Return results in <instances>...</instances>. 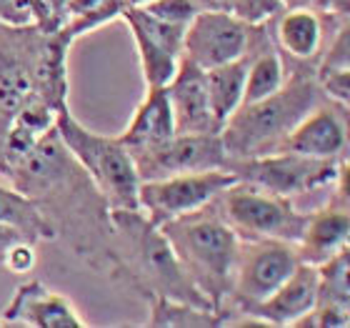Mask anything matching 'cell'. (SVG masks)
Listing matches in <instances>:
<instances>
[{"instance_id":"cell-21","label":"cell","mask_w":350,"mask_h":328,"mask_svg":"<svg viewBox=\"0 0 350 328\" xmlns=\"http://www.w3.org/2000/svg\"><path fill=\"white\" fill-rule=\"evenodd\" d=\"M0 223L18 228L28 241L38 238H51L53 228L45 223L38 205L30 201L28 193L13 190L0 183Z\"/></svg>"},{"instance_id":"cell-2","label":"cell","mask_w":350,"mask_h":328,"mask_svg":"<svg viewBox=\"0 0 350 328\" xmlns=\"http://www.w3.org/2000/svg\"><path fill=\"white\" fill-rule=\"evenodd\" d=\"M161 231L178 255L183 270L198 291L211 301V306L218 311H230L228 296L233 286L241 236L228 226L215 203L168 220L161 226Z\"/></svg>"},{"instance_id":"cell-24","label":"cell","mask_w":350,"mask_h":328,"mask_svg":"<svg viewBox=\"0 0 350 328\" xmlns=\"http://www.w3.org/2000/svg\"><path fill=\"white\" fill-rule=\"evenodd\" d=\"M318 71H336V68H350V18L333 21V36L318 58Z\"/></svg>"},{"instance_id":"cell-15","label":"cell","mask_w":350,"mask_h":328,"mask_svg":"<svg viewBox=\"0 0 350 328\" xmlns=\"http://www.w3.org/2000/svg\"><path fill=\"white\" fill-rule=\"evenodd\" d=\"M5 323H18V326H38V328H83L85 321L73 308V303L43 288L40 283L23 286L15 291L13 301L3 311Z\"/></svg>"},{"instance_id":"cell-30","label":"cell","mask_w":350,"mask_h":328,"mask_svg":"<svg viewBox=\"0 0 350 328\" xmlns=\"http://www.w3.org/2000/svg\"><path fill=\"white\" fill-rule=\"evenodd\" d=\"M0 18L15 25L30 21V0H0Z\"/></svg>"},{"instance_id":"cell-11","label":"cell","mask_w":350,"mask_h":328,"mask_svg":"<svg viewBox=\"0 0 350 328\" xmlns=\"http://www.w3.org/2000/svg\"><path fill=\"white\" fill-rule=\"evenodd\" d=\"M280 151L336 163L350 158V108L325 95L288 133Z\"/></svg>"},{"instance_id":"cell-3","label":"cell","mask_w":350,"mask_h":328,"mask_svg":"<svg viewBox=\"0 0 350 328\" xmlns=\"http://www.w3.org/2000/svg\"><path fill=\"white\" fill-rule=\"evenodd\" d=\"M110 223L123 241L128 270L148 296H168L188 301L196 306L213 308L211 301L198 291L196 283L183 270L168 238L140 211H110ZM218 311V308H215Z\"/></svg>"},{"instance_id":"cell-19","label":"cell","mask_w":350,"mask_h":328,"mask_svg":"<svg viewBox=\"0 0 350 328\" xmlns=\"http://www.w3.org/2000/svg\"><path fill=\"white\" fill-rule=\"evenodd\" d=\"M150 301V318L148 326L158 328H211L228 326L233 311H215L188 303V301L168 299V296H148Z\"/></svg>"},{"instance_id":"cell-31","label":"cell","mask_w":350,"mask_h":328,"mask_svg":"<svg viewBox=\"0 0 350 328\" xmlns=\"http://www.w3.org/2000/svg\"><path fill=\"white\" fill-rule=\"evenodd\" d=\"M21 238H25V236L18 231V228L13 226H5V223H0V255L5 253L8 248L13 246L15 241H21Z\"/></svg>"},{"instance_id":"cell-16","label":"cell","mask_w":350,"mask_h":328,"mask_svg":"<svg viewBox=\"0 0 350 328\" xmlns=\"http://www.w3.org/2000/svg\"><path fill=\"white\" fill-rule=\"evenodd\" d=\"M328 15L315 8H285L275 18L278 51L285 53L293 63H310L318 66V58L325 45Z\"/></svg>"},{"instance_id":"cell-23","label":"cell","mask_w":350,"mask_h":328,"mask_svg":"<svg viewBox=\"0 0 350 328\" xmlns=\"http://www.w3.org/2000/svg\"><path fill=\"white\" fill-rule=\"evenodd\" d=\"M33 98L36 93H33V81L28 71L18 66L15 60L0 58V110L15 118Z\"/></svg>"},{"instance_id":"cell-18","label":"cell","mask_w":350,"mask_h":328,"mask_svg":"<svg viewBox=\"0 0 350 328\" xmlns=\"http://www.w3.org/2000/svg\"><path fill=\"white\" fill-rule=\"evenodd\" d=\"M245 71H248V55L226 63V66L205 71V88L211 101L213 118L218 128L228 123V118L243 105V90H245Z\"/></svg>"},{"instance_id":"cell-7","label":"cell","mask_w":350,"mask_h":328,"mask_svg":"<svg viewBox=\"0 0 350 328\" xmlns=\"http://www.w3.org/2000/svg\"><path fill=\"white\" fill-rule=\"evenodd\" d=\"M228 168L233 171L238 181L253 183L258 188L291 198V201H298L318 190H330L338 173L336 161L308 158V155L291 153V151H275L268 155L230 161Z\"/></svg>"},{"instance_id":"cell-29","label":"cell","mask_w":350,"mask_h":328,"mask_svg":"<svg viewBox=\"0 0 350 328\" xmlns=\"http://www.w3.org/2000/svg\"><path fill=\"white\" fill-rule=\"evenodd\" d=\"M330 198L350 208V158L338 163V173L336 181H333V188H330Z\"/></svg>"},{"instance_id":"cell-10","label":"cell","mask_w":350,"mask_h":328,"mask_svg":"<svg viewBox=\"0 0 350 328\" xmlns=\"http://www.w3.org/2000/svg\"><path fill=\"white\" fill-rule=\"evenodd\" d=\"M133 161L138 166L140 181L230 166L220 133H175L163 146L135 153Z\"/></svg>"},{"instance_id":"cell-5","label":"cell","mask_w":350,"mask_h":328,"mask_svg":"<svg viewBox=\"0 0 350 328\" xmlns=\"http://www.w3.org/2000/svg\"><path fill=\"white\" fill-rule=\"evenodd\" d=\"M213 203L241 238H280L298 243L308 218L295 201L245 181L230 183Z\"/></svg>"},{"instance_id":"cell-33","label":"cell","mask_w":350,"mask_h":328,"mask_svg":"<svg viewBox=\"0 0 350 328\" xmlns=\"http://www.w3.org/2000/svg\"><path fill=\"white\" fill-rule=\"evenodd\" d=\"M283 8H315L318 10V0H280Z\"/></svg>"},{"instance_id":"cell-25","label":"cell","mask_w":350,"mask_h":328,"mask_svg":"<svg viewBox=\"0 0 350 328\" xmlns=\"http://www.w3.org/2000/svg\"><path fill=\"white\" fill-rule=\"evenodd\" d=\"M285 8L280 0H233L230 13L250 28H262L283 13Z\"/></svg>"},{"instance_id":"cell-20","label":"cell","mask_w":350,"mask_h":328,"mask_svg":"<svg viewBox=\"0 0 350 328\" xmlns=\"http://www.w3.org/2000/svg\"><path fill=\"white\" fill-rule=\"evenodd\" d=\"M288 78V63L283 60L280 51L273 45H265L250 58L245 71V90H243V105L258 103L262 98L280 90Z\"/></svg>"},{"instance_id":"cell-12","label":"cell","mask_w":350,"mask_h":328,"mask_svg":"<svg viewBox=\"0 0 350 328\" xmlns=\"http://www.w3.org/2000/svg\"><path fill=\"white\" fill-rule=\"evenodd\" d=\"M321 299V266L300 261L288 281L278 288L273 296L250 306L238 316H245V321L238 323H265V326H295L308 316Z\"/></svg>"},{"instance_id":"cell-14","label":"cell","mask_w":350,"mask_h":328,"mask_svg":"<svg viewBox=\"0 0 350 328\" xmlns=\"http://www.w3.org/2000/svg\"><path fill=\"white\" fill-rule=\"evenodd\" d=\"M350 243V208L325 198L315 211L308 213L303 236L298 241L300 261L323 266Z\"/></svg>"},{"instance_id":"cell-9","label":"cell","mask_w":350,"mask_h":328,"mask_svg":"<svg viewBox=\"0 0 350 328\" xmlns=\"http://www.w3.org/2000/svg\"><path fill=\"white\" fill-rule=\"evenodd\" d=\"M253 28L226 10H198L183 38V58L203 71L248 55Z\"/></svg>"},{"instance_id":"cell-27","label":"cell","mask_w":350,"mask_h":328,"mask_svg":"<svg viewBox=\"0 0 350 328\" xmlns=\"http://www.w3.org/2000/svg\"><path fill=\"white\" fill-rule=\"evenodd\" d=\"M323 93L330 101L350 108V68H336V71H318Z\"/></svg>"},{"instance_id":"cell-28","label":"cell","mask_w":350,"mask_h":328,"mask_svg":"<svg viewBox=\"0 0 350 328\" xmlns=\"http://www.w3.org/2000/svg\"><path fill=\"white\" fill-rule=\"evenodd\" d=\"M0 258H3V263H5V268L13 270V273H30V270L36 268V261H38L33 241H28V238L15 241L5 253L0 255Z\"/></svg>"},{"instance_id":"cell-22","label":"cell","mask_w":350,"mask_h":328,"mask_svg":"<svg viewBox=\"0 0 350 328\" xmlns=\"http://www.w3.org/2000/svg\"><path fill=\"white\" fill-rule=\"evenodd\" d=\"M128 28L133 33L135 48H138L140 71H143V78H146V88H165L173 81L175 71L180 66V55L170 53L165 45L153 40L138 25H128Z\"/></svg>"},{"instance_id":"cell-4","label":"cell","mask_w":350,"mask_h":328,"mask_svg":"<svg viewBox=\"0 0 350 328\" xmlns=\"http://www.w3.org/2000/svg\"><path fill=\"white\" fill-rule=\"evenodd\" d=\"M55 131L68 153L85 168L110 211H140L138 166L118 136L90 131L66 110L55 118Z\"/></svg>"},{"instance_id":"cell-6","label":"cell","mask_w":350,"mask_h":328,"mask_svg":"<svg viewBox=\"0 0 350 328\" xmlns=\"http://www.w3.org/2000/svg\"><path fill=\"white\" fill-rule=\"evenodd\" d=\"M300 266L298 243L280 238H241L228 306L243 314L280 288Z\"/></svg>"},{"instance_id":"cell-34","label":"cell","mask_w":350,"mask_h":328,"mask_svg":"<svg viewBox=\"0 0 350 328\" xmlns=\"http://www.w3.org/2000/svg\"><path fill=\"white\" fill-rule=\"evenodd\" d=\"M123 3H125L128 8H143V5H148L150 0H123Z\"/></svg>"},{"instance_id":"cell-32","label":"cell","mask_w":350,"mask_h":328,"mask_svg":"<svg viewBox=\"0 0 350 328\" xmlns=\"http://www.w3.org/2000/svg\"><path fill=\"white\" fill-rule=\"evenodd\" d=\"M198 10H226L230 13V5L233 0H196Z\"/></svg>"},{"instance_id":"cell-8","label":"cell","mask_w":350,"mask_h":328,"mask_svg":"<svg viewBox=\"0 0 350 328\" xmlns=\"http://www.w3.org/2000/svg\"><path fill=\"white\" fill-rule=\"evenodd\" d=\"M238 178L230 168L193 171V173H175L165 178L140 181L138 208L155 226H163L168 220L211 205Z\"/></svg>"},{"instance_id":"cell-13","label":"cell","mask_w":350,"mask_h":328,"mask_svg":"<svg viewBox=\"0 0 350 328\" xmlns=\"http://www.w3.org/2000/svg\"><path fill=\"white\" fill-rule=\"evenodd\" d=\"M165 90L173 108L175 133H220L208 101L203 68L180 58V66Z\"/></svg>"},{"instance_id":"cell-17","label":"cell","mask_w":350,"mask_h":328,"mask_svg":"<svg viewBox=\"0 0 350 328\" xmlns=\"http://www.w3.org/2000/svg\"><path fill=\"white\" fill-rule=\"evenodd\" d=\"M173 136L175 118L168 101V90L165 88H146V95L138 103L131 123L125 125V131L118 138L131 151V155H135L155 146H163Z\"/></svg>"},{"instance_id":"cell-26","label":"cell","mask_w":350,"mask_h":328,"mask_svg":"<svg viewBox=\"0 0 350 328\" xmlns=\"http://www.w3.org/2000/svg\"><path fill=\"white\" fill-rule=\"evenodd\" d=\"M150 15L161 18L165 23H173V25H183L188 28V23L196 18L198 5L196 0H150L148 5H143Z\"/></svg>"},{"instance_id":"cell-1","label":"cell","mask_w":350,"mask_h":328,"mask_svg":"<svg viewBox=\"0 0 350 328\" xmlns=\"http://www.w3.org/2000/svg\"><path fill=\"white\" fill-rule=\"evenodd\" d=\"M323 98L325 93L318 81V68L295 63V68H288V78L280 90L258 103L241 105L220 128L228 158L243 161L280 151L288 133Z\"/></svg>"}]
</instances>
